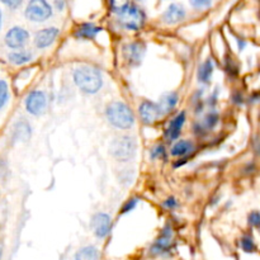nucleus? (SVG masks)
<instances>
[{
    "mask_svg": "<svg viewBox=\"0 0 260 260\" xmlns=\"http://www.w3.org/2000/svg\"><path fill=\"white\" fill-rule=\"evenodd\" d=\"M74 81L83 93L95 94L103 86V76L95 68L83 65L74 70Z\"/></svg>",
    "mask_w": 260,
    "mask_h": 260,
    "instance_id": "f257e3e1",
    "label": "nucleus"
},
{
    "mask_svg": "<svg viewBox=\"0 0 260 260\" xmlns=\"http://www.w3.org/2000/svg\"><path fill=\"white\" fill-rule=\"evenodd\" d=\"M56 8L58 10H62L63 9V0H56Z\"/></svg>",
    "mask_w": 260,
    "mask_h": 260,
    "instance_id": "c9c22d12",
    "label": "nucleus"
},
{
    "mask_svg": "<svg viewBox=\"0 0 260 260\" xmlns=\"http://www.w3.org/2000/svg\"><path fill=\"white\" fill-rule=\"evenodd\" d=\"M139 113L140 117H141V121L145 124H152L157 118H160V112L157 103H154V102L150 101H145L140 104Z\"/></svg>",
    "mask_w": 260,
    "mask_h": 260,
    "instance_id": "f8f14e48",
    "label": "nucleus"
},
{
    "mask_svg": "<svg viewBox=\"0 0 260 260\" xmlns=\"http://www.w3.org/2000/svg\"><path fill=\"white\" fill-rule=\"evenodd\" d=\"M129 0H111V7L113 9V12H116L117 14H119L121 12H123L127 7H129Z\"/></svg>",
    "mask_w": 260,
    "mask_h": 260,
    "instance_id": "393cba45",
    "label": "nucleus"
},
{
    "mask_svg": "<svg viewBox=\"0 0 260 260\" xmlns=\"http://www.w3.org/2000/svg\"><path fill=\"white\" fill-rule=\"evenodd\" d=\"M24 15L30 22H45L52 15V8L47 0H29Z\"/></svg>",
    "mask_w": 260,
    "mask_h": 260,
    "instance_id": "39448f33",
    "label": "nucleus"
},
{
    "mask_svg": "<svg viewBox=\"0 0 260 260\" xmlns=\"http://www.w3.org/2000/svg\"><path fill=\"white\" fill-rule=\"evenodd\" d=\"M2 256H3V245L0 244V260H2Z\"/></svg>",
    "mask_w": 260,
    "mask_h": 260,
    "instance_id": "58836bf2",
    "label": "nucleus"
},
{
    "mask_svg": "<svg viewBox=\"0 0 260 260\" xmlns=\"http://www.w3.org/2000/svg\"><path fill=\"white\" fill-rule=\"evenodd\" d=\"M91 229L98 239H106L112 230V218L107 213L99 212L91 220Z\"/></svg>",
    "mask_w": 260,
    "mask_h": 260,
    "instance_id": "9d476101",
    "label": "nucleus"
},
{
    "mask_svg": "<svg viewBox=\"0 0 260 260\" xmlns=\"http://www.w3.org/2000/svg\"><path fill=\"white\" fill-rule=\"evenodd\" d=\"M218 122H220V116H218L217 112L211 111L210 113L205 117V119H203V123H201V124H202V127L205 129H213L216 126H217Z\"/></svg>",
    "mask_w": 260,
    "mask_h": 260,
    "instance_id": "4be33fe9",
    "label": "nucleus"
},
{
    "mask_svg": "<svg viewBox=\"0 0 260 260\" xmlns=\"http://www.w3.org/2000/svg\"><path fill=\"white\" fill-rule=\"evenodd\" d=\"M240 246L245 253L251 254L256 251V245L254 243V239L250 235H244L240 240Z\"/></svg>",
    "mask_w": 260,
    "mask_h": 260,
    "instance_id": "b1692460",
    "label": "nucleus"
},
{
    "mask_svg": "<svg viewBox=\"0 0 260 260\" xmlns=\"http://www.w3.org/2000/svg\"><path fill=\"white\" fill-rule=\"evenodd\" d=\"M8 60H9V62L13 63V65L22 66L33 60V53L25 50L13 51V52H10L9 55H8Z\"/></svg>",
    "mask_w": 260,
    "mask_h": 260,
    "instance_id": "f3484780",
    "label": "nucleus"
},
{
    "mask_svg": "<svg viewBox=\"0 0 260 260\" xmlns=\"http://www.w3.org/2000/svg\"><path fill=\"white\" fill-rule=\"evenodd\" d=\"M25 111L32 116H41L47 108V95L42 90H32L24 101Z\"/></svg>",
    "mask_w": 260,
    "mask_h": 260,
    "instance_id": "0eeeda50",
    "label": "nucleus"
},
{
    "mask_svg": "<svg viewBox=\"0 0 260 260\" xmlns=\"http://www.w3.org/2000/svg\"><path fill=\"white\" fill-rule=\"evenodd\" d=\"M9 85H8L7 81L0 79V109L7 106L8 102H9Z\"/></svg>",
    "mask_w": 260,
    "mask_h": 260,
    "instance_id": "5701e85b",
    "label": "nucleus"
},
{
    "mask_svg": "<svg viewBox=\"0 0 260 260\" xmlns=\"http://www.w3.org/2000/svg\"><path fill=\"white\" fill-rule=\"evenodd\" d=\"M4 5H7L9 9H17L20 7V4L23 3V0H0Z\"/></svg>",
    "mask_w": 260,
    "mask_h": 260,
    "instance_id": "2f4dec72",
    "label": "nucleus"
},
{
    "mask_svg": "<svg viewBox=\"0 0 260 260\" xmlns=\"http://www.w3.org/2000/svg\"><path fill=\"white\" fill-rule=\"evenodd\" d=\"M226 70H228V73L230 74L231 76H236L239 74V68L238 65L234 62V60H228V62H226Z\"/></svg>",
    "mask_w": 260,
    "mask_h": 260,
    "instance_id": "c756f323",
    "label": "nucleus"
},
{
    "mask_svg": "<svg viewBox=\"0 0 260 260\" xmlns=\"http://www.w3.org/2000/svg\"><path fill=\"white\" fill-rule=\"evenodd\" d=\"M2 23H3V14H2V10H0V29H2Z\"/></svg>",
    "mask_w": 260,
    "mask_h": 260,
    "instance_id": "4c0bfd02",
    "label": "nucleus"
},
{
    "mask_svg": "<svg viewBox=\"0 0 260 260\" xmlns=\"http://www.w3.org/2000/svg\"><path fill=\"white\" fill-rule=\"evenodd\" d=\"M250 102H251V103H256V102H260V93H255L254 95H251Z\"/></svg>",
    "mask_w": 260,
    "mask_h": 260,
    "instance_id": "f704fd0d",
    "label": "nucleus"
},
{
    "mask_svg": "<svg viewBox=\"0 0 260 260\" xmlns=\"http://www.w3.org/2000/svg\"><path fill=\"white\" fill-rule=\"evenodd\" d=\"M28 40H29V33L27 29L22 27H13L5 35V45L10 48V50L18 51L20 48L24 47L27 45Z\"/></svg>",
    "mask_w": 260,
    "mask_h": 260,
    "instance_id": "6e6552de",
    "label": "nucleus"
},
{
    "mask_svg": "<svg viewBox=\"0 0 260 260\" xmlns=\"http://www.w3.org/2000/svg\"><path fill=\"white\" fill-rule=\"evenodd\" d=\"M253 149L254 151H255V154L260 156V137H256L253 141Z\"/></svg>",
    "mask_w": 260,
    "mask_h": 260,
    "instance_id": "72a5a7b5",
    "label": "nucleus"
},
{
    "mask_svg": "<svg viewBox=\"0 0 260 260\" xmlns=\"http://www.w3.org/2000/svg\"><path fill=\"white\" fill-rule=\"evenodd\" d=\"M75 260H99V250L93 245L84 246L75 254Z\"/></svg>",
    "mask_w": 260,
    "mask_h": 260,
    "instance_id": "412c9836",
    "label": "nucleus"
},
{
    "mask_svg": "<svg viewBox=\"0 0 260 260\" xmlns=\"http://www.w3.org/2000/svg\"><path fill=\"white\" fill-rule=\"evenodd\" d=\"M102 28L95 25L94 23H83L75 30V37L78 40H93L98 36Z\"/></svg>",
    "mask_w": 260,
    "mask_h": 260,
    "instance_id": "dca6fc26",
    "label": "nucleus"
},
{
    "mask_svg": "<svg viewBox=\"0 0 260 260\" xmlns=\"http://www.w3.org/2000/svg\"><path fill=\"white\" fill-rule=\"evenodd\" d=\"M137 150V142L136 139L132 136H118L112 141L111 146H109V151L111 154L116 157L118 161L126 162L134 159L136 155Z\"/></svg>",
    "mask_w": 260,
    "mask_h": 260,
    "instance_id": "7ed1b4c3",
    "label": "nucleus"
},
{
    "mask_svg": "<svg viewBox=\"0 0 260 260\" xmlns=\"http://www.w3.org/2000/svg\"><path fill=\"white\" fill-rule=\"evenodd\" d=\"M248 222L251 228L260 229V212L259 211H253V212L248 216Z\"/></svg>",
    "mask_w": 260,
    "mask_h": 260,
    "instance_id": "bb28decb",
    "label": "nucleus"
},
{
    "mask_svg": "<svg viewBox=\"0 0 260 260\" xmlns=\"http://www.w3.org/2000/svg\"><path fill=\"white\" fill-rule=\"evenodd\" d=\"M238 43H239V50H240V51H243L244 48H245V46H246V42H245V41L238 40Z\"/></svg>",
    "mask_w": 260,
    "mask_h": 260,
    "instance_id": "e433bc0d",
    "label": "nucleus"
},
{
    "mask_svg": "<svg viewBox=\"0 0 260 260\" xmlns=\"http://www.w3.org/2000/svg\"><path fill=\"white\" fill-rule=\"evenodd\" d=\"M173 236H174L173 229L170 228L169 225L165 226V228L162 229L159 238L155 240V243L152 244L151 248H150V254H151L152 256H162L172 253V249L173 246H174Z\"/></svg>",
    "mask_w": 260,
    "mask_h": 260,
    "instance_id": "423d86ee",
    "label": "nucleus"
},
{
    "mask_svg": "<svg viewBox=\"0 0 260 260\" xmlns=\"http://www.w3.org/2000/svg\"><path fill=\"white\" fill-rule=\"evenodd\" d=\"M213 70H215V65H213V61L211 58L205 60V62L200 66L198 69V81L202 84H208L210 83L211 78L213 75Z\"/></svg>",
    "mask_w": 260,
    "mask_h": 260,
    "instance_id": "aec40b11",
    "label": "nucleus"
},
{
    "mask_svg": "<svg viewBox=\"0 0 260 260\" xmlns=\"http://www.w3.org/2000/svg\"><path fill=\"white\" fill-rule=\"evenodd\" d=\"M118 15L119 24L128 30H139L145 23V14L136 5H129Z\"/></svg>",
    "mask_w": 260,
    "mask_h": 260,
    "instance_id": "20e7f679",
    "label": "nucleus"
},
{
    "mask_svg": "<svg viewBox=\"0 0 260 260\" xmlns=\"http://www.w3.org/2000/svg\"><path fill=\"white\" fill-rule=\"evenodd\" d=\"M162 206H164V207L167 208V210L173 211V210H175V208H177L178 206H179V203H178V201L175 200L174 197H170V198H168V200L165 201L164 203H162Z\"/></svg>",
    "mask_w": 260,
    "mask_h": 260,
    "instance_id": "7c9ffc66",
    "label": "nucleus"
},
{
    "mask_svg": "<svg viewBox=\"0 0 260 260\" xmlns=\"http://www.w3.org/2000/svg\"><path fill=\"white\" fill-rule=\"evenodd\" d=\"M57 36L58 29L55 27L41 29L40 32L36 33L35 36V46L38 50H45V48L50 47V46L55 42Z\"/></svg>",
    "mask_w": 260,
    "mask_h": 260,
    "instance_id": "9b49d317",
    "label": "nucleus"
},
{
    "mask_svg": "<svg viewBox=\"0 0 260 260\" xmlns=\"http://www.w3.org/2000/svg\"><path fill=\"white\" fill-rule=\"evenodd\" d=\"M185 123V112H180L179 114L174 117V118L170 121L169 126H168L167 131H165V136L169 141H174L179 137L180 132H182L183 126Z\"/></svg>",
    "mask_w": 260,
    "mask_h": 260,
    "instance_id": "4468645a",
    "label": "nucleus"
},
{
    "mask_svg": "<svg viewBox=\"0 0 260 260\" xmlns=\"http://www.w3.org/2000/svg\"><path fill=\"white\" fill-rule=\"evenodd\" d=\"M194 150V145L188 140H180L172 147V155L175 157H187Z\"/></svg>",
    "mask_w": 260,
    "mask_h": 260,
    "instance_id": "6ab92c4d",
    "label": "nucleus"
},
{
    "mask_svg": "<svg viewBox=\"0 0 260 260\" xmlns=\"http://www.w3.org/2000/svg\"><path fill=\"white\" fill-rule=\"evenodd\" d=\"M137 203H139V200H137V198H131V200H128L127 202H124V205L122 206L119 213H121V215H126V213H129L131 211H134L135 208H136Z\"/></svg>",
    "mask_w": 260,
    "mask_h": 260,
    "instance_id": "a878e982",
    "label": "nucleus"
},
{
    "mask_svg": "<svg viewBox=\"0 0 260 260\" xmlns=\"http://www.w3.org/2000/svg\"><path fill=\"white\" fill-rule=\"evenodd\" d=\"M146 53V46L142 42H131L123 47L124 60L131 66H139Z\"/></svg>",
    "mask_w": 260,
    "mask_h": 260,
    "instance_id": "1a4fd4ad",
    "label": "nucleus"
},
{
    "mask_svg": "<svg viewBox=\"0 0 260 260\" xmlns=\"http://www.w3.org/2000/svg\"><path fill=\"white\" fill-rule=\"evenodd\" d=\"M165 155V147L162 146V145H157V146H155L154 149L151 150V152H150V157L151 159H160V157H162Z\"/></svg>",
    "mask_w": 260,
    "mask_h": 260,
    "instance_id": "c85d7f7f",
    "label": "nucleus"
},
{
    "mask_svg": "<svg viewBox=\"0 0 260 260\" xmlns=\"http://www.w3.org/2000/svg\"><path fill=\"white\" fill-rule=\"evenodd\" d=\"M231 99H233V103L238 104V106L244 104V96L240 91H235V93L233 94V96H231Z\"/></svg>",
    "mask_w": 260,
    "mask_h": 260,
    "instance_id": "473e14b6",
    "label": "nucleus"
},
{
    "mask_svg": "<svg viewBox=\"0 0 260 260\" xmlns=\"http://www.w3.org/2000/svg\"><path fill=\"white\" fill-rule=\"evenodd\" d=\"M190 5H192L194 9H207L212 4V0H189Z\"/></svg>",
    "mask_w": 260,
    "mask_h": 260,
    "instance_id": "cd10ccee",
    "label": "nucleus"
},
{
    "mask_svg": "<svg viewBox=\"0 0 260 260\" xmlns=\"http://www.w3.org/2000/svg\"><path fill=\"white\" fill-rule=\"evenodd\" d=\"M185 18V9L180 4H172L168 7L165 10L164 15H162V20L167 24H177V23L182 22Z\"/></svg>",
    "mask_w": 260,
    "mask_h": 260,
    "instance_id": "2eb2a0df",
    "label": "nucleus"
},
{
    "mask_svg": "<svg viewBox=\"0 0 260 260\" xmlns=\"http://www.w3.org/2000/svg\"><path fill=\"white\" fill-rule=\"evenodd\" d=\"M106 116L109 123L119 129H129L135 124L134 112L123 102H112L107 106Z\"/></svg>",
    "mask_w": 260,
    "mask_h": 260,
    "instance_id": "f03ea898",
    "label": "nucleus"
},
{
    "mask_svg": "<svg viewBox=\"0 0 260 260\" xmlns=\"http://www.w3.org/2000/svg\"><path fill=\"white\" fill-rule=\"evenodd\" d=\"M178 102H179V96L175 91H168L160 96L159 102H157V107H159L160 117H164L169 114L173 109L177 107Z\"/></svg>",
    "mask_w": 260,
    "mask_h": 260,
    "instance_id": "ddd939ff",
    "label": "nucleus"
},
{
    "mask_svg": "<svg viewBox=\"0 0 260 260\" xmlns=\"http://www.w3.org/2000/svg\"><path fill=\"white\" fill-rule=\"evenodd\" d=\"M30 137V126L24 121L15 123L13 128V140L19 142H25Z\"/></svg>",
    "mask_w": 260,
    "mask_h": 260,
    "instance_id": "a211bd4d",
    "label": "nucleus"
}]
</instances>
